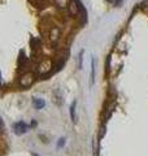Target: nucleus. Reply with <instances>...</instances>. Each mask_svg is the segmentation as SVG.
Instances as JSON below:
<instances>
[{"mask_svg":"<svg viewBox=\"0 0 148 156\" xmlns=\"http://www.w3.org/2000/svg\"><path fill=\"white\" fill-rule=\"evenodd\" d=\"M33 82H34V74H33L31 72H29V73H26V74L22 76L21 81H19V83H21L22 87H29V86L33 85Z\"/></svg>","mask_w":148,"mask_h":156,"instance_id":"nucleus-1","label":"nucleus"},{"mask_svg":"<svg viewBox=\"0 0 148 156\" xmlns=\"http://www.w3.org/2000/svg\"><path fill=\"white\" fill-rule=\"evenodd\" d=\"M51 68H52L51 61H43L42 64L37 68V72L38 73H42V74H46V73L51 72Z\"/></svg>","mask_w":148,"mask_h":156,"instance_id":"nucleus-2","label":"nucleus"},{"mask_svg":"<svg viewBox=\"0 0 148 156\" xmlns=\"http://www.w3.org/2000/svg\"><path fill=\"white\" fill-rule=\"evenodd\" d=\"M68 9H69V13H70L72 16H78V13H79V3L70 2L68 5Z\"/></svg>","mask_w":148,"mask_h":156,"instance_id":"nucleus-3","label":"nucleus"},{"mask_svg":"<svg viewBox=\"0 0 148 156\" xmlns=\"http://www.w3.org/2000/svg\"><path fill=\"white\" fill-rule=\"evenodd\" d=\"M14 131H16V134H23L26 133V125L23 122H17L14 125Z\"/></svg>","mask_w":148,"mask_h":156,"instance_id":"nucleus-4","label":"nucleus"},{"mask_svg":"<svg viewBox=\"0 0 148 156\" xmlns=\"http://www.w3.org/2000/svg\"><path fill=\"white\" fill-rule=\"evenodd\" d=\"M49 35H51L52 42L58 41V38H60V29H58V27H53L51 30V33H49Z\"/></svg>","mask_w":148,"mask_h":156,"instance_id":"nucleus-5","label":"nucleus"},{"mask_svg":"<svg viewBox=\"0 0 148 156\" xmlns=\"http://www.w3.org/2000/svg\"><path fill=\"white\" fill-rule=\"evenodd\" d=\"M30 2L38 8H46L47 7V0H30Z\"/></svg>","mask_w":148,"mask_h":156,"instance_id":"nucleus-6","label":"nucleus"},{"mask_svg":"<svg viewBox=\"0 0 148 156\" xmlns=\"http://www.w3.org/2000/svg\"><path fill=\"white\" fill-rule=\"evenodd\" d=\"M33 103H34V105H35L38 109H42L43 107L46 105V103H44V100H42V99H37V98L33 100Z\"/></svg>","mask_w":148,"mask_h":156,"instance_id":"nucleus-7","label":"nucleus"},{"mask_svg":"<svg viewBox=\"0 0 148 156\" xmlns=\"http://www.w3.org/2000/svg\"><path fill=\"white\" fill-rule=\"evenodd\" d=\"M55 4L58 7V8H66L69 5V3H68V0H55Z\"/></svg>","mask_w":148,"mask_h":156,"instance_id":"nucleus-8","label":"nucleus"},{"mask_svg":"<svg viewBox=\"0 0 148 156\" xmlns=\"http://www.w3.org/2000/svg\"><path fill=\"white\" fill-rule=\"evenodd\" d=\"M76 104H77V101H74L73 105L70 107V117L73 121H76Z\"/></svg>","mask_w":148,"mask_h":156,"instance_id":"nucleus-9","label":"nucleus"},{"mask_svg":"<svg viewBox=\"0 0 148 156\" xmlns=\"http://www.w3.org/2000/svg\"><path fill=\"white\" fill-rule=\"evenodd\" d=\"M18 62L21 64V68H22V66H25V65H26L27 62H29V58L25 57L23 55H21V56H19V58H18Z\"/></svg>","mask_w":148,"mask_h":156,"instance_id":"nucleus-10","label":"nucleus"},{"mask_svg":"<svg viewBox=\"0 0 148 156\" xmlns=\"http://www.w3.org/2000/svg\"><path fill=\"white\" fill-rule=\"evenodd\" d=\"M64 144H65V139H64V138H62V139H60V142H58V144H57V147H58V148H60V147H61V146H64Z\"/></svg>","mask_w":148,"mask_h":156,"instance_id":"nucleus-11","label":"nucleus"}]
</instances>
